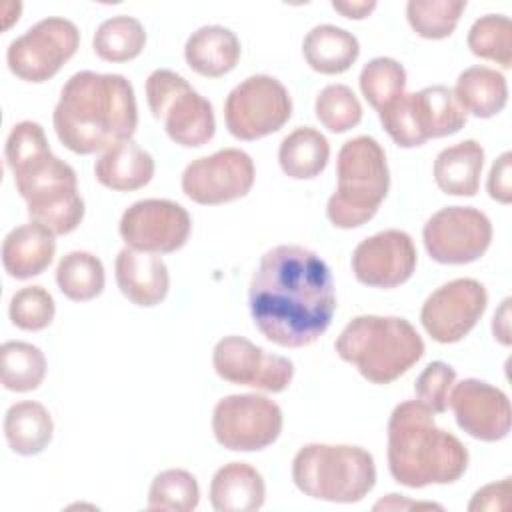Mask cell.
<instances>
[{
  "label": "cell",
  "instance_id": "7",
  "mask_svg": "<svg viewBox=\"0 0 512 512\" xmlns=\"http://www.w3.org/2000/svg\"><path fill=\"white\" fill-rule=\"evenodd\" d=\"M300 492L324 502H360L376 484L374 456L352 444H306L292 460Z\"/></svg>",
  "mask_w": 512,
  "mask_h": 512
},
{
  "label": "cell",
  "instance_id": "28",
  "mask_svg": "<svg viewBox=\"0 0 512 512\" xmlns=\"http://www.w3.org/2000/svg\"><path fill=\"white\" fill-rule=\"evenodd\" d=\"M452 92L462 110L476 118H492L500 114L508 102L504 74L480 64L460 72Z\"/></svg>",
  "mask_w": 512,
  "mask_h": 512
},
{
  "label": "cell",
  "instance_id": "16",
  "mask_svg": "<svg viewBox=\"0 0 512 512\" xmlns=\"http://www.w3.org/2000/svg\"><path fill=\"white\" fill-rule=\"evenodd\" d=\"M486 304L488 292L484 284L474 278H454L424 300L420 322L432 340L454 344L478 324Z\"/></svg>",
  "mask_w": 512,
  "mask_h": 512
},
{
  "label": "cell",
  "instance_id": "24",
  "mask_svg": "<svg viewBox=\"0 0 512 512\" xmlns=\"http://www.w3.org/2000/svg\"><path fill=\"white\" fill-rule=\"evenodd\" d=\"M154 158L132 138L110 146L96 162V180L114 192H132L144 188L154 176Z\"/></svg>",
  "mask_w": 512,
  "mask_h": 512
},
{
  "label": "cell",
  "instance_id": "5",
  "mask_svg": "<svg viewBox=\"0 0 512 512\" xmlns=\"http://www.w3.org/2000/svg\"><path fill=\"white\" fill-rule=\"evenodd\" d=\"M334 348L374 384L398 380L424 356V340L408 320L376 314L352 318L338 334Z\"/></svg>",
  "mask_w": 512,
  "mask_h": 512
},
{
  "label": "cell",
  "instance_id": "8",
  "mask_svg": "<svg viewBox=\"0 0 512 512\" xmlns=\"http://www.w3.org/2000/svg\"><path fill=\"white\" fill-rule=\"evenodd\" d=\"M388 136L400 148H416L430 138L456 134L466 124V112L452 88L432 84L418 92H402L378 110Z\"/></svg>",
  "mask_w": 512,
  "mask_h": 512
},
{
  "label": "cell",
  "instance_id": "3",
  "mask_svg": "<svg viewBox=\"0 0 512 512\" xmlns=\"http://www.w3.org/2000/svg\"><path fill=\"white\" fill-rule=\"evenodd\" d=\"M4 158L32 222L46 226L56 236L70 234L80 226L84 200L78 192L76 172L52 154L38 122L22 120L12 126Z\"/></svg>",
  "mask_w": 512,
  "mask_h": 512
},
{
  "label": "cell",
  "instance_id": "34",
  "mask_svg": "<svg viewBox=\"0 0 512 512\" xmlns=\"http://www.w3.org/2000/svg\"><path fill=\"white\" fill-rule=\"evenodd\" d=\"M466 10V0H410L406 20L410 28L426 40L448 38Z\"/></svg>",
  "mask_w": 512,
  "mask_h": 512
},
{
  "label": "cell",
  "instance_id": "36",
  "mask_svg": "<svg viewBox=\"0 0 512 512\" xmlns=\"http://www.w3.org/2000/svg\"><path fill=\"white\" fill-rule=\"evenodd\" d=\"M362 96L366 102L380 110L390 100L400 96L406 88V70L404 66L390 58V56H378L364 64L360 78H358Z\"/></svg>",
  "mask_w": 512,
  "mask_h": 512
},
{
  "label": "cell",
  "instance_id": "12",
  "mask_svg": "<svg viewBox=\"0 0 512 512\" xmlns=\"http://www.w3.org/2000/svg\"><path fill=\"white\" fill-rule=\"evenodd\" d=\"M280 406L262 394H230L216 402L212 432L232 452H256L274 444L282 432Z\"/></svg>",
  "mask_w": 512,
  "mask_h": 512
},
{
  "label": "cell",
  "instance_id": "38",
  "mask_svg": "<svg viewBox=\"0 0 512 512\" xmlns=\"http://www.w3.org/2000/svg\"><path fill=\"white\" fill-rule=\"evenodd\" d=\"M56 304L52 294L38 284L24 286L12 294L8 304L10 322L26 332H38L52 324Z\"/></svg>",
  "mask_w": 512,
  "mask_h": 512
},
{
  "label": "cell",
  "instance_id": "29",
  "mask_svg": "<svg viewBox=\"0 0 512 512\" xmlns=\"http://www.w3.org/2000/svg\"><path fill=\"white\" fill-rule=\"evenodd\" d=\"M330 160V144L326 136L312 126H298L278 148V164L282 172L294 180L316 178Z\"/></svg>",
  "mask_w": 512,
  "mask_h": 512
},
{
  "label": "cell",
  "instance_id": "2",
  "mask_svg": "<svg viewBox=\"0 0 512 512\" xmlns=\"http://www.w3.org/2000/svg\"><path fill=\"white\" fill-rule=\"evenodd\" d=\"M52 124L74 154H94L130 140L138 126L132 82L122 74L80 70L60 90Z\"/></svg>",
  "mask_w": 512,
  "mask_h": 512
},
{
  "label": "cell",
  "instance_id": "19",
  "mask_svg": "<svg viewBox=\"0 0 512 512\" xmlns=\"http://www.w3.org/2000/svg\"><path fill=\"white\" fill-rule=\"evenodd\" d=\"M448 406L458 426L476 440L498 442L510 432V400L500 388L484 380L464 378L454 384Z\"/></svg>",
  "mask_w": 512,
  "mask_h": 512
},
{
  "label": "cell",
  "instance_id": "32",
  "mask_svg": "<svg viewBox=\"0 0 512 512\" xmlns=\"http://www.w3.org/2000/svg\"><path fill=\"white\" fill-rule=\"evenodd\" d=\"M0 378L10 392L36 390L46 378L44 352L22 340H8L0 346Z\"/></svg>",
  "mask_w": 512,
  "mask_h": 512
},
{
  "label": "cell",
  "instance_id": "21",
  "mask_svg": "<svg viewBox=\"0 0 512 512\" xmlns=\"http://www.w3.org/2000/svg\"><path fill=\"white\" fill-rule=\"evenodd\" d=\"M54 232L38 222L12 228L2 242V264L10 278L28 280L42 274L54 260Z\"/></svg>",
  "mask_w": 512,
  "mask_h": 512
},
{
  "label": "cell",
  "instance_id": "4",
  "mask_svg": "<svg viewBox=\"0 0 512 512\" xmlns=\"http://www.w3.org/2000/svg\"><path fill=\"white\" fill-rule=\"evenodd\" d=\"M468 468L466 446L434 422L418 400L400 402L388 418V470L406 488L452 484Z\"/></svg>",
  "mask_w": 512,
  "mask_h": 512
},
{
  "label": "cell",
  "instance_id": "39",
  "mask_svg": "<svg viewBox=\"0 0 512 512\" xmlns=\"http://www.w3.org/2000/svg\"><path fill=\"white\" fill-rule=\"evenodd\" d=\"M454 384L456 370L442 360H434L416 378L414 392L418 402H422L428 410H432L434 414H442L448 410V398Z\"/></svg>",
  "mask_w": 512,
  "mask_h": 512
},
{
  "label": "cell",
  "instance_id": "40",
  "mask_svg": "<svg viewBox=\"0 0 512 512\" xmlns=\"http://www.w3.org/2000/svg\"><path fill=\"white\" fill-rule=\"evenodd\" d=\"M512 152H502L488 174V194L492 200L500 204H510L512 202Z\"/></svg>",
  "mask_w": 512,
  "mask_h": 512
},
{
  "label": "cell",
  "instance_id": "30",
  "mask_svg": "<svg viewBox=\"0 0 512 512\" xmlns=\"http://www.w3.org/2000/svg\"><path fill=\"white\" fill-rule=\"evenodd\" d=\"M56 284L68 300L88 302L104 290V264L92 252L72 250L64 254L56 266Z\"/></svg>",
  "mask_w": 512,
  "mask_h": 512
},
{
  "label": "cell",
  "instance_id": "25",
  "mask_svg": "<svg viewBox=\"0 0 512 512\" xmlns=\"http://www.w3.org/2000/svg\"><path fill=\"white\" fill-rule=\"evenodd\" d=\"M484 166V148L476 140H462L438 152L434 160L436 186L450 196H476Z\"/></svg>",
  "mask_w": 512,
  "mask_h": 512
},
{
  "label": "cell",
  "instance_id": "13",
  "mask_svg": "<svg viewBox=\"0 0 512 512\" xmlns=\"http://www.w3.org/2000/svg\"><path fill=\"white\" fill-rule=\"evenodd\" d=\"M422 240L434 262L470 264L490 248L492 222L478 208L446 206L426 220Z\"/></svg>",
  "mask_w": 512,
  "mask_h": 512
},
{
  "label": "cell",
  "instance_id": "44",
  "mask_svg": "<svg viewBox=\"0 0 512 512\" xmlns=\"http://www.w3.org/2000/svg\"><path fill=\"white\" fill-rule=\"evenodd\" d=\"M402 510V508H436V510H442L440 504H432V502H412V500H404L402 496L398 494H388V498L380 500L374 504V510Z\"/></svg>",
  "mask_w": 512,
  "mask_h": 512
},
{
  "label": "cell",
  "instance_id": "23",
  "mask_svg": "<svg viewBox=\"0 0 512 512\" xmlns=\"http://www.w3.org/2000/svg\"><path fill=\"white\" fill-rule=\"evenodd\" d=\"M266 484L248 462L220 466L210 482V504L218 512H254L264 506Z\"/></svg>",
  "mask_w": 512,
  "mask_h": 512
},
{
  "label": "cell",
  "instance_id": "27",
  "mask_svg": "<svg viewBox=\"0 0 512 512\" xmlns=\"http://www.w3.org/2000/svg\"><path fill=\"white\" fill-rule=\"evenodd\" d=\"M54 422L48 408L34 400L12 404L4 414V436L12 452L36 456L52 442Z\"/></svg>",
  "mask_w": 512,
  "mask_h": 512
},
{
  "label": "cell",
  "instance_id": "26",
  "mask_svg": "<svg viewBox=\"0 0 512 512\" xmlns=\"http://www.w3.org/2000/svg\"><path fill=\"white\" fill-rule=\"evenodd\" d=\"M306 64L320 74L334 76L346 72L360 56L358 38L334 24L314 26L302 42Z\"/></svg>",
  "mask_w": 512,
  "mask_h": 512
},
{
  "label": "cell",
  "instance_id": "35",
  "mask_svg": "<svg viewBox=\"0 0 512 512\" xmlns=\"http://www.w3.org/2000/svg\"><path fill=\"white\" fill-rule=\"evenodd\" d=\"M468 48L474 56L492 60L502 68L512 66V22L504 14H486L468 30Z\"/></svg>",
  "mask_w": 512,
  "mask_h": 512
},
{
  "label": "cell",
  "instance_id": "9",
  "mask_svg": "<svg viewBox=\"0 0 512 512\" xmlns=\"http://www.w3.org/2000/svg\"><path fill=\"white\" fill-rule=\"evenodd\" d=\"M146 100L152 116L164 124L174 144L196 148L214 138V108L184 76L166 68L154 70L146 78Z\"/></svg>",
  "mask_w": 512,
  "mask_h": 512
},
{
  "label": "cell",
  "instance_id": "37",
  "mask_svg": "<svg viewBox=\"0 0 512 512\" xmlns=\"http://www.w3.org/2000/svg\"><path fill=\"white\" fill-rule=\"evenodd\" d=\"M314 112L320 124L336 134L348 132L362 120V104L346 84L324 86L316 96Z\"/></svg>",
  "mask_w": 512,
  "mask_h": 512
},
{
  "label": "cell",
  "instance_id": "1",
  "mask_svg": "<svg viewBox=\"0 0 512 512\" xmlns=\"http://www.w3.org/2000/svg\"><path fill=\"white\" fill-rule=\"evenodd\" d=\"M254 326L284 348L316 342L336 312V288L328 264L298 244L262 254L248 288Z\"/></svg>",
  "mask_w": 512,
  "mask_h": 512
},
{
  "label": "cell",
  "instance_id": "10",
  "mask_svg": "<svg viewBox=\"0 0 512 512\" xmlns=\"http://www.w3.org/2000/svg\"><path fill=\"white\" fill-rule=\"evenodd\" d=\"M292 116L286 86L268 74H254L234 86L224 102L228 132L238 140H258L278 132Z\"/></svg>",
  "mask_w": 512,
  "mask_h": 512
},
{
  "label": "cell",
  "instance_id": "15",
  "mask_svg": "<svg viewBox=\"0 0 512 512\" xmlns=\"http://www.w3.org/2000/svg\"><path fill=\"white\" fill-rule=\"evenodd\" d=\"M118 232L126 246L134 250L170 254L188 242L192 218L178 202L166 198H144L124 210Z\"/></svg>",
  "mask_w": 512,
  "mask_h": 512
},
{
  "label": "cell",
  "instance_id": "31",
  "mask_svg": "<svg viewBox=\"0 0 512 512\" xmlns=\"http://www.w3.org/2000/svg\"><path fill=\"white\" fill-rule=\"evenodd\" d=\"M146 46V30L142 22L128 14L106 18L94 32L92 50L106 62H128L140 56Z\"/></svg>",
  "mask_w": 512,
  "mask_h": 512
},
{
  "label": "cell",
  "instance_id": "22",
  "mask_svg": "<svg viewBox=\"0 0 512 512\" xmlns=\"http://www.w3.org/2000/svg\"><path fill=\"white\" fill-rule=\"evenodd\" d=\"M238 36L220 24L194 30L184 44V60L192 72L204 78H220L232 72L240 60Z\"/></svg>",
  "mask_w": 512,
  "mask_h": 512
},
{
  "label": "cell",
  "instance_id": "11",
  "mask_svg": "<svg viewBox=\"0 0 512 512\" xmlns=\"http://www.w3.org/2000/svg\"><path fill=\"white\" fill-rule=\"evenodd\" d=\"M78 46V26L68 18L48 16L8 44L6 62L20 80L42 84L60 72Z\"/></svg>",
  "mask_w": 512,
  "mask_h": 512
},
{
  "label": "cell",
  "instance_id": "17",
  "mask_svg": "<svg viewBox=\"0 0 512 512\" xmlns=\"http://www.w3.org/2000/svg\"><path fill=\"white\" fill-rule=\"evenodd\" d=\"M212 366L222 380L264 392H284L294 378V364L288 358L234 334L216 342Z\"/></svg>",
  "mask_w": 512,
  "mask_h": 512
},
{
  "label": "cell",
  "instance_id": "33",
  "mask_svg": "<svg viewBox=\"0 0 512 512\" xmlns=\"http://www.w3.org/2000/svg\"><path fill=\"white\" fill-rule=\"evenodd\" d=\"M200 502V486L192 472L168 468L154 476L148 490V508L160 512H190Z\"/></svg>",
  "mask_w": 512,
  "mask_h": 512
},
{
  "label": "cell",
  "instance_id": "6",
  "mask_svg": "<svg viewBox=\"0 0 512 512\" xmlns=\"http://www.w3.org/2000/svg\"><path fill=\"white\" fill-rule=\"evenodd\" d=\"M338 184L328 198L326 216L332 226L350 230L374 218L390 188L386 152L372 136L346 140L336 158Z\"/></svg>",
  "mask_w": 512,
  "mask_h": 512
},
{
  "label": "cell",
  "instance_id": "42",
  "mask_svg": "<svg viewBox=\"0 0 512 512\" xmlns=\"http://www.w3.org/2000/svg\"><path fill=\"white\" fill-rule=\"evenodd\" d=\"M332 8L336 12H340L344 18H354V20H362L366 16H370L376 8L374 0H362V2H350V0H334Z\"/></svg>",
  "mask_w": 512,
  "mask_h": 512
},
{
  "label": "cell",
  "instance_id": "20",
  "mask_svg": "<svg viewBox=\"0 0 512 512\" xmlns=\"http://www.w3.org/2000/svg\"><path fill=\"white\" fill-rule=\"evenodd\" d=\"M114 274L120 292L136 306L150 308L168 296L170 274L166 262L158 254L126 246L116 256Z\"/></svg>",
  "mask_w": 512,
  "mask_h": 512
},
{
  "label": "cell",
  "instance_id": "18",
  "mask_svg": "<svg viewBox=\"0 0 512 512\" xmlns=\"http://www.w3.org/2000/svg\"><path fill=\"white\" fill-rule=\"evenodd\" d=\"M350 264L360 284L396 288L414 274L418 252L408 232L390 228L364 238L354 248Z\"/></svg>",
  "mask_w": 512,
  "mask_h": 512
},
{
  "label": "cell",
  "instance_id": "41",
  "mask_svg": "<svg viewBox=\"0 0 512 512\" xmlns=\"http://www.w3.org/2000/svg\"><path fill=\"white\" fill-rule=\"evenodd\" d=\"M510 478H502L500 482H492L482 486L470 500L468 510H508L510 508Z\"/></svg>",
  "mask_w": 512,
  "mask_h": 512
},
{
  "label": "cell",
  "instance_id": "14",
  "mask_svg": "<svg viewBox=\"0 0 512 512\" xmlns=\"http://www.w3.org/2000/svg\"><path fill=\"white\" fill-rule=\"evenodd\" d=\"M256 168L248 152L224 148L192 160L182 172V192L196 204L216 206L244 198L254 184Z\"/></svg>",
  "mask_w": 512,
  "mask_h": 512
},
{
  "label": "cell",
  "instance_id": "43",
  "mask_svg": "<svg viewBox=\"0 0 512 512\" xmlns=\"http://www.w3.org/2000/svg\"><path fill=\"white\" fill-rule=\"evenodd\" d=\"M492 332L500 344L510 346V298H506L496 310L492 320Z\"/></svg>",
  "mask_w": 512,
  "mask_h": 512
}]
</instances>
